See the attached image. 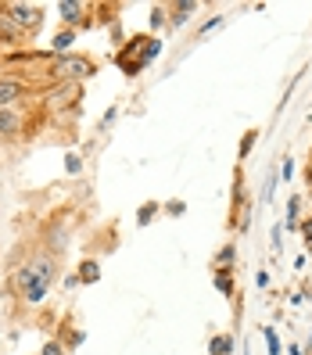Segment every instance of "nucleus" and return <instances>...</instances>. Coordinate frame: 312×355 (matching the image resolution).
Wrapping results in <instances>:
<instances>
[{
  "mask_svg": "<svg viewBox=\"0 0 312 355\" xmlns=\"http://www.w3.org/2000/svg\"><path fill=\"white\" fill-rule=\"evenodd\" d=\"M51 280H54V273H51V262H47V259H40V262H33L29 269H22V273H18V287H22L26 302H33V305L44 302Z\"/></svg>",
  "mask_w": 312,
  "mask_h": 355,
  "instance_id": "1",
  "label": "nucleus"
},
{
  "mask_svg": "<svg viewBox=\"0 0 312 355\" xmlns=\"http://www.w3.org/2000/svg\"><path fill=\"white\" fill-rule=\"evenodd\" d=\"M94 65L87 58H76V54H65V58H54V65H51V76L54 79H83V76H90Z\"/></svg>",
  "mask_w": 312,
  "mask_h": 355,
  "instance_id": "2",
  "label": "nucleus"
},
{
  "mask_svg": "<svg viewBox=\"0 0 312 355\" xmlns=\"http://www.w3.org/2000/svg\"><path fill=\"white\" fill-rule=\"evenodd\" d=\"M8 18L26 33V29H36L40 22H44V11H40L36 4H8Z\"/></svg>",
  "mask_w": 312,
  "mask_h": 355,
  "instance_id": "3",
  "label": "nucleus"
},
{
  "mask_svg": "<svg viewBox=\"0 0 312 355\" xmlns=\"http://www.w3.org/2000/svg\"><path fill=\"white\" fill-rule=\"evenodd\" d=\"M26 94V83L22 79H0V108H8L11 101H18Z\"/></svg>",
  "mask_w": 312,
  "mask_h": 355,
  "instance_id": "4",
  "label": "nucleus"
},
{
  "mask_svg": "<svg viewBox=\"0 0 312 355\" xmlns=\"http://www.w3.org/2000/svg\"><path fill=\"white\" fill-rule=\"evenodd\" d=\"M18 130H22V115L11 108H0V137H15Z\"/></svg>",
  "mask_w": 312,
  "mask_h": 355,
  "instance_id": "5",
  "label": "nucleus"
},
{
  "mask_svg": "<svg viewBox=\"0 0 312 355\" xmlns=\"http://www.w3.org/2000/svg\"><path fill=\"white\" fill-rule=\"evenodd\" d=\"M58 15L65 18V22H79V18H83V4H79V0H61Z\"/></svg>",
  "mask_w": 312,
  "mask_h": 355,
  "instance_id": "6",
  "label": "nucleus"
},
{
  "mask_svg": "<svg viewBox=\"0 0 312 355\" xmlns=\"http://www.w3.org/2000/svg\"><path fill=\"white\" fill-rule=\"evenodd\" d=\"M0 36H4L8 44H18V40H22V29H18L8 15H0Z\"/></svg>",
  "mask_w": 312,
  "mask_h": 355,
  "instance_id": "7",
  "label": "nucleus"
},
{
  "mask_svg": "<svg viewBox=\"0 0 312 355\" xmlns=\"http://www.w3.org/2000/svg\"><path fill=\"white\" fill-rule=\"evenodd\" d=\"M79 273H83V277H79L83 284H94V280L101 277V266H97V262H87V266H83V269H79Z\"/></svg>",
  "mask_w": 312,
  "mask_h": 355,
  "instance_id": "8",
  "label": "nucleus"
},
{
  "mask_svg": "<svg viewBox=\"0 0 312 355\" xmlns=\"http://www.w3.org/2000/svg\"><path fill=\"white\" fill-rule=\"evenodd\" d=\"M230 348H234L230 338H216V341H212V355H230Z\"/></svg>",
  "mask_w": 312,
  "mask_h": 355,
  "instance_id": "9",
  "label": "nucleus"
},
{
  "mask_svg": "<svg viewBox=\"0 0 312 355\" xmlns=\"http://www.w3.org/2000/svg\"><path fill=\"white\" fill-rule=\"evenodd\" d=\"M191 11H198V4H194V0H183V4H176V22H183V18L191 15Z\"/></svg>",
  "mask_w": 312,
  "mask_h": 355,
  "instance_id": "10",
  "label": "nucleus"
},
{
  "mask_svg": "<svg viewBox=\"0 0 312 355\" xmlns=\"http://www.w3.org/2000/svg\"><path fill=\"white\" fill-rule=\"evenodd\" d=\"M216 287L223 291V295H234V280H230V277H223V273L216 277Z\"/></svg>",
  "mask_w": 312,
  "mask_h": 355,
  "instance_id": "11",
  "label": "nucleus"
},
{
  "mask_svg": "<svg viewBox=\"0 0 312 355\" xmlns=\"http://www.w3.org/2000/svg\"><path fill=\"white\" fill-rule=\"evenodd\" d=\"M69 44H72V33H58L54 36V51H65Z\"/></svg>",
  "mask_w": 312,
  "mask_h": 355,
  "instance_id": "12",
  "label": "nucleus"
},
{
  "mask_svg": "<svg viewBox=\"0 0 312 355\" xmlns=\"http://www.w3.org/2000/svg\"><path fill=\"white\" fill-rule=\"evenodd\" d=\"M266 345H269V355H277V352H280V345H277V334H273V330H266Z\"/></svg>",
  "mask_w": 312,
  "mask_h": 355,
  "instance_id": "13",
  "label": "nucleus"
},
{
  "mask_svg": "<svg viewBox=\"0 0 312 355\" xmlns=\"http://www.w3.org/2000/svg\"><path fill=\"white\" fill-rule=\"evenodd\" d=\"M44 355H65V348L54 345V341H47V345H44Z\"/></svg>",
  "mask_w": 312,
  "mask_h": 355,
  "instance_id": "14",
  "label": "nucleus"
},
{
  "mask_svg": "<svg viewBox=\"0 0 312 355\" xmlns=\"http://www.w3.org/2000/svg\"><path fill=\"white\" fill-rule=\"evenodd\" d=\"M65 165H69V173H79V158H76V155H69V162H65Z\"/></svg>",
  "mask_w": 312,
  "mask_h": 355,
  "instance_id": "15",
  "label": "nucleus"
}]
</instances>
